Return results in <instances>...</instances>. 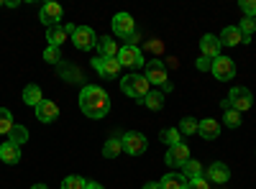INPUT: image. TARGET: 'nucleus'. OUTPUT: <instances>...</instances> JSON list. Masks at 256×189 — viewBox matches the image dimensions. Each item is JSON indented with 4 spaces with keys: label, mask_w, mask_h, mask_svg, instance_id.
Segmentation results:
<instances>
[{
    "label": "nucleus",
    "mask_w": 256,
    "mask_h": 189,
    "mask_svg": "<svg viewBox=\"0 0 256 189\" xmlns=\"http://www.w3.org/2000/svg\"><path fill=\"white\" fill-rule=\"evenodd\" d=\"M67 36H70V33H67V28H64L62 23L46 28V41H49V46H56V49H59L64 41H67Z\"/></svg>",
    "instance_id": "20"
},
{
    "label": "nucleus",
    "mask_w": 256,
    "mask_h": 189,
    "mask_svg": "<svg viewBox=\"0 0 256 189\" xmlns=\"http://www.w3.org/2000/svg\"><path fill=\"white\" fill-rule=\"evenodd\" d=\"M146 79H148V85H162V90L166 87V85H172L169 82V77H166V67H164V61H156V59H152V61H146Z\"/></svg>",
    "instance_id": "4"
},
{
    "label": "nucleus",
    "mask_w": 256,
    "mask_h": 189,
    "mask_svg": "<svg viewBox=\"0 0 256 189\" xmlns=\"http://www.w3.org/2000/svg\"><path fill=\"white\" fill-rule=\"evenodd\" d=\"M120 90L128 95V97H134V100H141L144 102V97L152 92L148 90V79L144 77V74H126L123 79H120Z\"/></svg>",
    "instance_id": "2"
},
{
    "label": "nucleus",
    "mask_w": 256,
    "mask_h": 189,
    "mask_svg": "<svg viewBox=\"0 0 256 189\" xmlns=\"http://www.w3.org/2000/svg\"><path fill=\"white\" fill-rule=\"evenodd\" d=\"M182 169H184V172H182V177H184L187 182L200 179V177H202V164H200V161H195V159H190V161L182 166Z\"/></svg>",
    "instance_id": "22"
},
{
    "label": "nucleus",
    "mask_w": 256,
    "mask_h": 189,
    "mask_svg": "<svg viewBox=\"0 0 256 189\" xmlns=\"http://www.w3.org/2000/svg\"><path fill=\"white\" fill-rule=\"evenodd\" d=\"M159 138H162L164 143H169V146H177V143H180V131H177V128H164V131L159 133Z\"/></svg>",
    "instance_id": "31"
},
{
    "label": "nucleus",
    "mask_w": 256,
    "mask_h": 189,
    "mask_svg": "<svg viewBox=\"0 0 256 189\" xmlns=\"http://www.w3.org/2000/svg\"><path fill=\"white\" fill-rule=\"evenodd\" d=\"M141 189H162V187H159V182H148V184H144Z\"/></svg>",
    "instance_id": "38"
},
{
    "label": "nucleus",
    "mask_w": 256,
    "mask_h": 189,
    "mask_svg": "<svg viewBox=\"0 0 256 189\" xmlns=\"http://www.w3.org/2000/svg\"><path fill=\"white\" fill-rule=\"evenodd\" d=\"M98 54L102 56V59H118V44L110 38V36H102V38H98Z\"/></svg>",
    "instance_id": "17"
},
{
    "label": "nucleus",
    "mask_w": 256,
    "mask_h": 189,
    "mask_svg": "<svg viewBox=\"0 0 256 189\" xmlns=\"http://www.w3.org/2000/svg\"><path fill=\"white\" fill-rule=\"evenodd\" d=\"M205 179H208L210 184H226V182L230 179V172H228V166H226V164L216 161V164H210V166H208Z\"/></svg>",
    "instance_id": "15"
},
{
    "label": "nucleus",
    "mask_w": 256,
    "mask_h": 189,
    "mask_svg": "<svg viewBox=\"0 0 256 189\" xmlns=\"http://www.w3.org/2000/svg\"><path fill=\"white\" fill-rule=\"evenodd\" d=\"M8 141H13L16 146L26 143V141H28V131H26V125H13V131L8 133Z\"/></svg>",
    "instance_id": "28"
},
{
    "label": "nucleus",
    "mask_w": 256,
    "mask_h": 189,
    "mask_svg": "<svg viewBox=\"0 0 256 189\" xmlns=\"http://www.w3.org/2000/svg\"><path fill=\"white\" fill-rule=\"evenodd\" d=\"M120 151H123L120 138H108V141H105V146H102V156L105 159H116V156H120Z\"/></svg>",
    "instance_id": "23"
},
{
    "label": "nucleus",
    "mask_w": 256,
    "mask_h": 189,
    "mask_svg": "<svg viewBox=\"0 0 256 189\" xmlns=\"http://www.w3.org/2000/svg\"><path fill=\"white\" fill-rule=\"evenodd\" d=\"M118 61H120V67H128V69H136V67H144L146 61H144V54L138 46H123L118 49Z\"/></svg>",
    "instance_id": "6"
},
{
    "label": "nucleus",
    "mask_w": 256,
    "mask_h": 189,
    "mask_svg": "<svg viewBox=\"0 0 256 189\" xmlns=\"http://www.w3.org/2000/svg\"><path fill=\"white\" fill-rule=\"evenodd\" d=\"M212 77L220 79V82H230L233 77H236V64L228 59V56H218V59H212Z\"/></svg>",
    "instance_id": "9"
},
{
    "label": "nucleus",
    "mask_w": 256,
    "mask_h": 189,
    "mask_svg": "<svg viewBox=\"0 0 256 189\" xmlns=\"http://www.w3.org/2000/svg\"><path fill=\"white\" fill-rule=\"evenodd\" d=\"M34 110H36V118H38L41 123H54V120L59 118V105L52 102V100H41Z\"/></svg>",
    "instance_id": "12"
},
{
    "label": "nucleus",
    "mask_w": 256,
    "mask_h": 189,
    "mask_svg": "<svg viewBox=\"0 0 256 189\" xmlns=\"http://www.w3.org/2000/svg\"><path fill=\"white\" fill-rule=\"evenodd\" d=\"M166 164L169 166H184L190 161V149L184 143H177V146H169V151H166Z\"/></svg>",
    "instance_id": "13"
},
{
    "label": "nucleus",
    "mask_w": 256,
    "mask_h": 189,
    "mask_svg": "<svg viewBox=\"0 0 256 189\" xmlns=\"http://www.w3.org/2000/svg\"><path fill=\"white\" fill-rule=\"evenodd\" d=\"M241 10L246 13V18L256 15V0H241Z\"/></svg>",
    "instance_id": "34"
},
{
    "label": "nucleus",
    "mask_w": 256,
    "mask_h": 189,
    "mask_svg": "<svg viewBox=\"0 0 256 189\" xmlns=\"http://www.w3.org/2000/svg\"><path fill=\"white\" fill-rule=\"evenodd\" d=\"M110 23H113V33L118 38H131L136 33V23H134V18L128 15V13H118Z\"/></svg>",
    "instance_id": "10"
},
{
    "label": "nucleus",
    "mask_w": 256,
    "mask_h": 189,
    "mask_svg": "<svg viewBox=\"0 0 256 189\" xmlns=\"http://www.w3.org/2000/svg\"><path fill=\"white\" fill-rule=\"evenodd\" d=\"M200 51H202V56L205 59H218L220 56V41H218V36H212V33H205L202 38H200Z\"/></svg>",
    "instance_id": "14"
},
{
    "label": "nucleus",
    "mask_w": 256,
    "mask_h": 189,
    "mask_svg": "<svg viewBox=\"0 0 256 189\" xmlns=\"http://www.w3.org/2000/svg\"><path fill=\"white\" fill-rule=\"evenodd\" d=\"M92 69H95L102 79H116V77L120 74V61H118V59L95 56V59H92Z\"/></svg>",
    "instance_id": "7"
},
{
    "label": "nucleus",
    "mask_w": 256,
    "mask_h": 189,
    "mask_svg": "<svg viewBox=\"0 0 256 189\" xmlns=\"http://www.w3.org/2000/svg\"><path fill=\"white\" fill-rule=\"evenodd\" d=\"M144 105L148 110H162L164 108V92H148L144 97Z\"/></svg>",
    "instance_id": "27"
},
{
    "label": "nucleus",
    "mask_w": 256,
    "mask_h": 189,
    "mask_svg": "<svg viewBox=\"0 0 256 189\" xmlns=\"http://www.w3.org/2000/svg\"><path fill=\"white\" fill-rule=\"evenodd\" d=\"M41 100H44V95H41V87H38V85H28V87L24 90V102L31 105V108H36Z\"/></svg>",
    "instance_id": "24"
},
{
    "label": "nucleus",
    "mask_w": 256,
    "mask_h": 189,
    "mask_svg": "<svg viewBox=\"0 0 256 189\" xmlns=\"http://www.w3.org/2000/svg\"><path fill=\"white\" fill-rule=\"evenodd\" d=\"M198 123H200V120H195V118H182L177 131L184 133V136H192V133H198Z\"/></svg>",
    "instance_id": "30"
},
{
    "label": "nucleus",
    "mask_w": 256,
    "mask_h": 189,
    "mask_svg": "<svg viewBox=\"0 0 256 189\" xmlns=\"http://www.w3.org/2000/svg\"><path fill=\"white\" fill-rule=\"evenodd\" d=\"M162 189H187V179L182 174H174V172H169L166 177H162L159 182Z\"/></svg>",
    "instance_id": "21"
},
{
    "label": "nucleus",
    "mask_w": 256,
    "mask_h": 189,
    "mask_svg": "<svg viewBox=\"0 0 256 189\" xmlns=\"http://www.w3.org/2000/svg\"><path fill=\"white\" fill-rule=\"evenodd\" d=\"M0 159H3V164H18L20 161V146H16L13 141H6L0 146Z\"/></svg>",
    "instance_id": "19"
},
{
    "label": "nucleus",
    "mask_w": 256,
    "mask_h": 189,
    "mask_svg": "<svg viewBox=\"0 0 256 189\" xmlns=\"http://www.w3.org/2000/svg\"><path fill=\"white\" fill-rule=\"evenodd\" d=\"M31 189H46V184H34Z\"/></svg>",
    "instance_id": "39"
},
{
    "label": "nucleus",
    "mask_w": 256,
    "mask_h": 189,
    "mask_svg": "<svg viewBox=\"0 0 256 189\" xmlns=\"http://www.w3.org/2000/svg\"><path fill=\"white\" fill-rule=\"evenodd\" d=\"M238 31H241L244 41H251V36L256 33V20H254V18H244L241 26H238Z\"/></svg>",
    "instance_id": "29"
},
{
    "label": "nucleus",
    "mask_w": 256,
    "mask_h": 189,
    "mask_svg": "<svg viewBox=\"0 0 256 189\" xmlns=\"http://www.w3.org/2000/svg\"><path fill=\"white\" fill-rule=\"evenodd\" d=\"M120 143H123V151H126L128 156H141V154L146 151V146H148L146 136L138 133V131H128V133H123V136H120Z\"/></svg>",
    "instance_id": "3"
},
{
    "label": "nucleus",
    "mask_w": 256,
    "mask_h": 189,
    "mask_svg": "<svg viewBox=\"0 0 256 189\" xmlns=\"http://www.w3.org/2000/svg\"><path fill=\"white\" fill-rule=\"evenodd\" d=\"M13 113L8 110V108H0V136H6V133H10L13 131Z\"/></svg>",
    "instance_id": "26"
},
{
    "label": "nucleus",
    "mask_w": 256,
    "mask_h": 189,
    "mask_svg": "<svg viewBox=\"0 0 256 189\" xmlns=\"http://www.w3.org/2000/svg\"><path fill=\"white\" fill-rule=\"evenodd\" d=\"M228 105H230L233 110H238V113L248 110L251 105H254V95H251V90H246V87H233L230 95H228Z\"/></svg>",
    "instance_id": "8"
},
{
    "label": "nucleus",
    "mask_w": 256,
    "mask_h": 189,
    "mask_svg": "<svg viewBox=\"0 0 256 189\" xmlns=\"http://www.w3.org/2000/svg\"><path fill=\"white\" fill-rule=\"evenodd\" d=\"M80 110L88 118H105L110 113V97L102 87L98 85H88L80 90Z\"/></svg>",
    "instance_id": "1"
},
{
    "label": "nucleus",
    "mask_w": 256,
    "mask_h": 189,
    "mask_svg": "<svg viewBox=\"0 0 256 189\" xmlns=\"http://www.w3.org/2000/svg\"><path fill=\"white\" fill-rule=\"evenodd\" d=\"M223 110H226V118H223V123L228 125V128H238V125H241V113H238V110H233L230 105H228V100L223 102Z\"/></svg>",
    "instance_id": "25"
},
{
    "label": "nucleus",
    "mask_w": 256,
    "mask_h": 189,
    "mask_svg": "<svg viewBox=\"0 0 256 189\" xmlns=\"http://www.w3.org/2000/svg\"><path fill=\"white\" fill-rule=\"evenodd\" d=\"M198 133H200L205 141L218 138V136H220V123H218V120H212V118H205V120L198 123Z\"/></svg>",
    "instance_id": "16"
},
{
    "label": "nucleus",
    "mask_w": 256,
    "mask_h": 189,
    "mask_svg": "<svg viewBox=\"0 0 256 189\" xmlns=\"http://www.w3.org/2000/svg\"><path fill=\"white\" fill-rule=\"evenodd\" d=\"M62 189H84V179L82 177H67L62 182Z\"/></svg>",
    "instance_id": "33"
},
{
    "label": "nucleus",
    "mask_w": 256,
    "mask_h": 189,
    "mask_svg": "<svg viewBox=\"0 0 256 189\" xmlns=\"http://www.w3.org/2000/svg\"><path fill=\"white\" fill-rule=\"evenodd\" d=\"M218 41H220V46H238V44H244V36H241L238 26H228V28H223Z\"/></svg>",
    "instance_id": "18"
},
{
    "label": "nucleus",
    "mask_w": 256,
    "mask_h": 189,
    "mask_svg": "<svg viewBox=\"0 0 256 189\" xmlns=\"http://www.w3.org/2000/svg\"><path fill=\"white\" fill-rule=\"evenodd\" d=\"M187 189H210V182H208L205 177L192 179V182H187Z\"/></svg>",
    "instance_id": "35"
},
{
    "label": "nucleus",
    "mask_w": 256,
    "mask_h": 189,
    "mask_svg": "<svg viewBox=\"0 0 256 189\" xmlns=\"http://www.w3.org/2000/svg\"><path fill=\"white\" fill-rule=\"evenodd\" d=\"M210 67H212V61H210V59H205V56L198 59V69H200V72H205V69H210Z\"/></svg>",
    "instance_id": "36"
},
{
    "label": "nucleus",
    "mask_w": 256,
    "mask_h": 189,
    "mask_svg": "<svg viewBox=\"0 0 256 189\" xmlns=\"http://www.w3.org/2000/svg\"><path fill=\"white\" fill-rule=\"evenodd\" d=\"M44 61H49V64H59V61H62V51L56 46H46L44 49Z\"/></svg>",
    "instance_id": "32"
},
{
    "label": "nucleus",
    "mask_w": 256,
    "mask_h": 189,
    "mask_svg": "<svg viewBox=\"0 0 256 189\" xmlns=\"http://www.w3.org/2000/svg\"><path fill=\"white\" fill-rule=\"evenodd\" d=\"M84 189H102V184H98V182H84Z\"/></svg>",
    "instance_id": "37"
},
{
    "label": "nucleus",
    "mask_w": 256,
    "mask_h": 189,
    "mask_svg": "<svg viewBox=\"0 0 256 189\" xmlns=\"http://www.w3.org/2000/svg\"><path fill=\"white\" fill-rule=\"evenodd\" d=\"M62 15H64V10H62L59 3H46V5H41V10H38V18H41V23H44L46 28L49 26H59Z\"/></svg>",
    "instance_id": "11"
},
{
    "label": "nucleus",
    "mask_w": 256,
    "mask_h": 189,
    "mask_svg": "<svg viewBox=\"0 0 256 189\" xmlns=\"http://www.w3.org/2000/svg\"><path fill=\"white\" fill-rule=\"evenodd\" d=\"M72 41H74V46L80 51H90V49L98 46V36H95V31L90 26H77L74 33H72Z\"/></svg>",
    "instance_id": "5"
}]
</instances>
